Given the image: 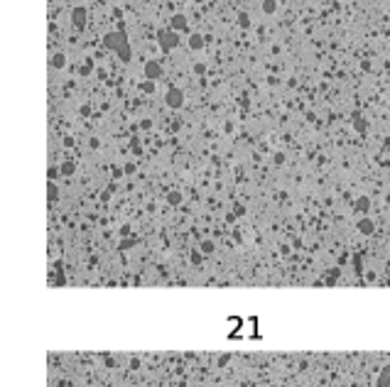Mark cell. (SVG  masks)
Segmentation results:
<instances>
[{
	"label": "cell",
	"mask_w": 390,
	"mask_h": 387,
	"mask_svg": "<svg viewBox=\"0 0 390 387\" xmlns=\"http://www.w3.org/2000/svg\"><path fill=\"white\" fill-rule=\"evenodd\" d=\"M376 387H390V365H383V370L378 373Z\"/></svg>",
	"instance_id": "cell-1"
}]
</instances>
